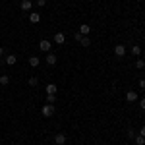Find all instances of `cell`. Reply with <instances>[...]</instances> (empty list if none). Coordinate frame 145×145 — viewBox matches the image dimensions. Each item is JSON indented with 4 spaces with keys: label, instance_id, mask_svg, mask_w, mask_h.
I'll use <instances>...</instances> for the list:
<instances>
[{
    "label": "cell",
    "instance_id": "cell-17",
    "mask_svg": "<svg viewBox=\"0 0 145 145\" xmlns=\"http://www.w3.org/2000/svg\"><path fill=\"white\" fill-rule=\"evenodd\" d=\"M132 54H134V56H139V54H141V48H139V45H134V46H132Z\"/></svg>",
    "mask_w": 145,
    "mask_h": 145
},
{
    "label": "cell",
    "instance_id": "cell-1",
    "mask_svg": "<svg viewBox=\"0 0 145 145\" xmlns=\"http://www.w3.org/2000/svg\"><path fill=\"white\" fill-rule=\"evenodd\" d=\"M41 112H43V116H45V118H48V116H52V114H54V106L46 103V105H43V108H41Z\"/></svg>",
    "mask_w": 145,
    "mask_h": 145
},
{
    "label": "cell",
    "instance_id": "cell-8",
    "mask_svg": "<svg viewBox=\"0 0 145 145\" xmlns=\"http://www.w3.org/2000/svg\"><path fill=\"white\" fill-rule=\"evenodd\" d=\"M20 6H22V10H23V12H29L33 4H31V0H22V4H20Z\"/></svg>",
    "mask_w": 145,
    "mask_h": 145
},
{
    "label": "cell",
    "instance_id": "cell-6",
    "mask_svg": "<svg viewBox=\"0 0 145 145\" xmlns=\"http://www.w3.org/2000/svg\"><path fill=\"white\" fill-rule=\"evenodd\" d=\"M126 101H128V103L137 101V93H135V91H128V93H126Z\"/></svg>",
    "mask_w": 145,
    "mask_h": 145
},
{
    "label": "cell",
    "instance_id": "cell-12",
    "mask_svg": "<svg viewBox=\"0 0 145 145\" xmlns=\"http://www.w3.org/2000/svg\"><path fill=\"white\" fill-rule=\"evenodd\" d=\"M16 62H18V58H16V54H8V56H6V64H8V66H14Z\"/></svg>",
    "mask_w": 145,
    "mask_h": 145
},
{
    "label": "cell",
    "instance_id": "cell-28",
    "mask_svg": "<svg viewBox=\"0 0 145 145\" xmlns=\"http://www.w3.org/2000/svg\"><path fill=\"white\" fill-rule=\"evenodd\" d=\"M143 54H145V50H143Z\"/></svg>",
    "mask_w": 145,
    "mask_h": 145
},
{
    "label": "cell",
    "instance_id": "cell-27",
    "mask_svg": "<svg viewBox=\"0 0 145 145\" xmlns=\"http://www.w3.org/2000/svg\"><path fill=\"white\" fill-rule=\"evenodd\" d=\"M2 54H4V48H2V46H0V56H2Z\"/></svg>",
    "mask_w": 145,
    "mask_h": 145
},
{
    "label": "cell",
    "instance_id": "cell-24",
    "mask_svg": "<svg viewBox=\"0 0 145 145\" xmlns=\"http://www.w3.org/2000/svg\"><path fill=\"white\" fill-rule=\"evenodd\" d=\"M139 87H141V89H145V79H139Z\"/></svg>",
    "mask_w": 145,
    "mask_h": 145
},
{
    "label": "cell",
    "instance_id": "cell-19",
    "mask_svg": "<svg viewBox=\"0 0 145 145\" xmlns=\"http://www.w3.org/2000/svg\"><path fill=\"white\" fill-rule=\"evenodd\" d=\"M134 139H135V143H137V145H145V137H141V135H139V134L135 135Z\"/></svg>",
    "mask_w": 145,
    "mask_h": 145
},
{
    "label": "cell",
    "instance_id": "cell-11",
    "mask_svg": "<svg viewBox=\"0 0 145 145\" xmlns=\"http://www.w3.org/2000/svg\"><path fill=\"white\" fill-rule=\"evenodd\" d=\"M39 64H41V60H39V56H31V58H29V66H31V68H37Z\"/></svg>",
    "mask_w": 145,
    "mask_h": 145
},
{
    "label": "cell",
    "instance_id": "cell-22",
    "mask_svg": "<svg viewBox=\"0 0 145 145\" xmlns=\"http://www.w3.org/2000/svg\"><path fill=\"white\" fill-rule=\"evenodd\" d=\"M81 37H83V35L79 33V31H76V35H74V39H76V41H78V43H79V41H81Z\"/></svg>",
    "mask_w": 145,
    "mask_h": 145
},
{
    "label": "cell",
    "instance_id": "cell-18",
    "mask_svg": "<svg viewBox=\"0 0 145 145\" xmlns=\"http://www.w3.org/2000/svg\"><path fill=\"white\" fill-rule=\"evenodd\" d=\"M27 83H29V87H37V85H39V79H37V78H29Z\"/></svg>",
    "mask_w": 145,
    "mask_h": 145
},
{
    "label": "cell",
    "instance_id": "cell-20",
    "mask_svg": "<svg viewBox=\"0 0 145 145\" xmlns=\"http://www.w3.org/2000/svg\"><path fill=\"white\" fill-rule=\"evenodd\" d=\"M46 103H48V105L56 103V95H48V93H46Z\"/></svg>",
    "mask_w": 145,
    "mask_h": 145
},
{
    "label": "cell",
    "instance_id": "cell-5",
    "mask_svg": "<svg viewBox=\"0 0 145 145\" xmlns=\"http://www.w3.org/2000/svg\"><path fill=\"white\" fill-rule=\"evenodd\" d=\"M54 143L56 145H64V143H66V135H64V134H56L54 135Z\"/></svg>",
    "mask_w": 145,
    "mask_h": 145
},
{
    "label": "cell",
    "instance_id": "cell-25",
    "mask_svg": "<svg viewBox=\"0 0 145 145\" xmlns=\"http://www.w3.org/2000/svg\"><path fill=\"white\" fill-rule=\"evenodd\" d=\"M139 106H141V108L145 110V99H141V101H139Z\"/></svg>",
    "mask_w": 145,
    "mask_h": 145
},
{
    "label": "cell",
    "instance_id": "cell-10",
    "mask_svg": "<svg viewBox=\"0 0 145 145\" xmlns=\"http://www.w3.org/2000/svg\"><path fill=\"white\" fill-rule=\"evenodd\" d=\"M56 58H58L56 54H52V52H48V54H46V64L54 66V64H56Z\"/></svg>",
    "mask_w": 145,
    "mask_h": 145
},
{
    "label": "cell",
    "instance_id": "cell-2",
    "mask_svg": "<svg viewBox=\"0 0 145 145\" xmlns=\"http://www.w3.org/2000/svg\"><path fill=\"white\" fill-rule=\"evenodd\" d=\"M114 54L118 56V58H122V56L126 54V46H124V45H116V46H114Z\"/></svg>",
    "mask_w": 145,
    "mask_h": 145
},
{
    "label": "cell",
    "instance_id": "cell-9",
    "mask_svg": "<svg viewBox=\"0 0 145 145\" xmlns=\"http://www.w3.org/2000/svg\"><path fill=\"white\" fill-rule=\"evenodd\" d=\"M29 22L31 23H39L41 22V16H39L37 12H31V14H29Z\"/></svg>",
    "mask_w": 145,
    "mask_h": 145
},
{
    "label": "cell",
    "instance_id": "cell-3",
    "mask_svg": "<svg viewBox=\"0 0 145 145\" xmlns=\"http://www.w3.org/2000/svg\"><path fill=\"white\" fill-rule=\"evenodd\" d=\"M54 43H58V45H64V43H66V35L60 33V31H58V33H54Z\"/></svg>",
    "mask_w": 145,
    "mask_h": 145
},
{
    "label": "cell",
    "instance_id": "cell-23",
    "mask_svg": "<svg viewBox=\"0 0 145 145\" xmlns=\"http://www.w3.org/2000/svg\"><path fill=\"white\" fill-rule=\"evenodd\" d=\"M37 6H41V8L46 6V0H37Z\"/></svg>",
    "mask_w": 145,
    "mask_h": 145
},
{
    "label": "cell",
    "instance_id": "cell-26",
    "mask_svg": "<svg viewBox=\"0 0 145 145\" xmlns=\"http://www.w3.org/2000/svg\"><path fill=\"white\" fill-rule=\"evenodd\" d=\"M139 135H141V137H145V126L141 128V130H139Z\"/></svg>",
    "mask_w": 145,
    "mask_h": 145
},
{
    "label": "cell",
    "instance_id": "cell-15",
    "mask_svg": "<svg viewBox=\"0 0 145 145\" xmlns=\"http://www.w3.org/2000/svg\"><path fill=\"white\" fill-rule=\"evenodd\" d=\"M79 45H81V46H89L91 45V39L87 37V35H83V37H81V41H79Z\"/></svg>",
    "mask_w": 145,
    "mask_h": 145
},
{
    "label": "cell",
    "instance_id": "cell-14",
    "mask_svg": "<svg viewBox=\"0 0 145 145\" xmlns=\"http://www.w3.org/2000/svg\"><path fill=\"white\" fill-rule=\"evenodd\" d=\"M8 83H10V76H6V74H2V76H0V85H2V87H6Z\"/></svg>",
    "mask_w": 145,
    "mask_h": 145
},
{
    "label": "cell",
    "instance_id": "cell-4",
    "mask_svg": "<svg viewBox=\"0 0 145 145\" xmlns=\"http://www.w3.org/2000/svg\"><path fill=\"white\" fill-rule=\"evenodd\" d=\"M39 48H41L43 52H48V50H50V41H46V39H43V41L39 43Z\"/></svg>",
    "mask_w": 145,
    "mask_h": 145
},
{
    "label": "cell",
    "instance_id": "cell-21",
    "mask_svg": "<svg viewBox=\"0 0 145 145\" xmlns=\"http://www.w3.org/2000/svg\"><path fill=\"white\" fill-rule=\"evenodd\" d=\"M126 135H128L130 139H134V137H135V132L132 130V128H128V132H126Z\"/></svg>",
    "mask_w": 145,
    "mask_h": 145
},
{
    "label": "cell",
    "instance_id": "cell-7",
    "mask_svg": "<svg viewBox=\"0 0 145 145\" xmlns=\"http://www.w3.org/2000/svg\"><path fill=\"white\" fill-rule=\"evenodd\" d=\"M79 33H81V35H89L91 33V27L87 25V23H81V25H79Z\"/></svg>",
    "mask_w": 145,
    "mask_h": 145
},
{
    "label": "cell",
    "instance_id": "cell-16",
    "mask_svg": "<svg viewBox=\"0 0 145 145\" xmlns=\"http://www.w3.org/2000/svg\"><path fill=\"white\" fill-rule=\"evenodd\" d=\"M135 68H137V70H143V68H145V60L137 58V60H135Z\"/></svg>",
    "mask_w": 145,
    "mask_h": 145
},
{
    "label": "cell",
    "instance_id": "cell-13",
    "mask_svg": "<svg viewBox=\"0 0 145 145\" xmlns=\"http://www.w3.org/2000/svg\"><path fill=\"white\" fill-rule=\"evenodd\" d=\"M56 91H58V87H56L54 83H48V85H46V93H48V95H56Z\"/></svg>",
    "mask_w": 145,
    "mask_h": 145
}]
</instances>
